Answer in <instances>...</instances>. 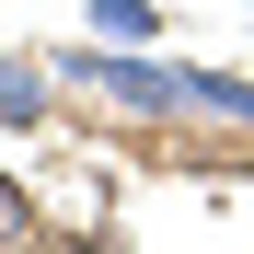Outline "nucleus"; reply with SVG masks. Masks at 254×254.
<instances>
[{"mask_svg":"<svg viewBox=\"0 0 254 254\" xmlns=\"http://www.w3.org/2000/svg\"><path fill=\"white\" fill-rule=\"evenodd\" d=\"M47 127V58L0 47V139H35Z\"/></svg>","mask_w":254,"mask_h":254,"instance_id":"nucleus-2","label":"nucleus"},{"mask_svg":"<svg viewBox=\"0 0 254 254\" xmlns=\"http://www.w3.org/2000/svg\"><path fill=\"white\" fill-rule=\"evenodd\" d=\"M185 116H220V127L254 139V81H231V69H185Z\"/></svg>","mask_w":254,"mask_h":254,"instance_id":"nucleus-3","label":"nucleus"},{"mask_svg":"<svg viewBox=\"0 0 254 254\" xmlns=\"http://www.w3.org/2000/svg\"><path fill=\"white\" fill-rule=\"evenodd\" d=\"M69 81H93L104 104H127V116H185V69H162V58H127V47H69L58 58Z\"/></svg>","mask_w":254,"mask_h":254,"instance_id":"nucleus-1","label":"nucleus"},{"mask_svg":"<svg viewBox=\"0 0 254 254\" xmlns=\"http://www.w3.org/2000/svg\"><path fill=\"white\" fill-rule=\"evenodd\" d=\"M93 35H127V47H150V35H162V12H150V0H93Z\"/></svg>","mask_w":254,"mask_h":254,"instance_id":"nucleus-5","label":"nucleus"},{"mask_svg":"<svg viewBox=\"0 0 254 254\" xmlns=\"http://www.w3.org/2000/svg\"><path fill=\"white\" fill-rule=\"evenodd\" d=\"M35 231H47V220H35V185L0 174V254H35Z\"/></svg>","mask_w":254,"mask_h":254,"instance_id":"nucleus-4","label":"nucleus"}]
</instances>
